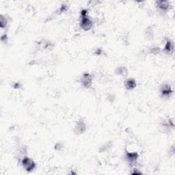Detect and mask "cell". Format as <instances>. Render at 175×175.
Returning <instances> with one entry per match:
<instances>
[{"mask_svg": "<svg viewBox=\"0 0 175 175\" xmlns=\"http://www.w3.org/2000/svg\"><path fill=\"white\" fill-rule=\"evenodd\" d=\"M21 163L24 168L28 172H31V171L34 170V168H36V164L34 163V161L28 157H25L22 159Z\"/></svg>", "mask_w": 175, "mask_h": 175, "instance_id": "1", "label": "cell"}, {"mask_svg": "<svg viewBox=\"0 0 175 175\" xmlns=\"http://www.w3.org/2000/svg\"><path fill=\"white\" fill-rule=\"evenodd\" d=\"M80 26L83 30L85 31L90 30L92 28V22L88 17H82L80 22Z\"/></svg>", "mask_w": 175, "mask_h": 175, "instance_id": "2", "label": "cell"}, {"mask_svg": "<svg viewBox=\"0 0 175 175\" xmlns=\"http://www.w3.org/2000/svg\"><path fill=\"white\" fill-rule=\"evenodd\" d=\"M92 77L91 75L89 73H85L83 75L82 77V84L84 87L89 88L92 85Z\"/></svg>", "mask_w": 175, "mask_h": 175, "instance_id": "3", "label": "cell"}, {"mask_svg": "<svg viewBox=\"0 0 175 175\" xmlns=\"http://www.w3.org/2000/svg\"><path fill=\"white\" fill-rule=\"evenodd\" d=\"M86 129V124L84 123V121L83 120H80L77 122V125L75 127V132L77 134H81V133H84V131H85Z\"/></svg>", "mask_w": 175, "mask_h": 175, "instance_id": "4", "label": "cell"}, {"mask_svg": "<svg viewBox=\"0 0 175 175\" xmlns=\"http://www.w3.org/2000/svg\"><path fill=\"white\" fill-rule=\"evenodd\" d=\"M161 95L163 96H164V97H168V96H169L172 93V90L170 86L165 84V85H163L162 87H161Z\"/></svg>", "mask_w": 175, "mask_h": 175, "instance_id": "5", "label": "cell"}, {"mask_svg": "<svg viewBox=\"0 0 175 175\" xmlns=\"http://www.w3.org/2000/svg\"><path fill=\"white\" fill-rule=\"evenodd\" d=\"M157 6L158 8L161 11H166L169 8V3L166 1H157Z\"/></svg>", "mask_w": 175, "mask_h": 175, "instance_id": "6", "label": "cell"}, {"mask_svg": "<svg viewBox=\"0 0 175 175\" xmlns=\"http://www.w3.org/2000/svg\"><path fill=\"white\" fill-rule=\"evenodd\" d=\"M163 49H164L165 53H167V54H171L173 52V51H174V45H173L172 43L170 40H167Z\"/></svg>", "mask_w": 175, "mask_h": 175, "instance_id": "7", "label": "cell"}, {"mask_svg": "<svg viewBox=\"0 0 175 175\" xmlns=\"http://www.w3.org/2000/svg\"><path fill=\"white\" fill-rule=\"evenodd\" d=\"M125 86L127 89L132 90L136 87V82L133 79H129L125 82Z\"/></svg>", "mask_w": 175, "mask_h": 175, "instance_id": "8", "label": "cell"}, {"mask_svg": "<svg viewBox=\"0 0 175 175\" xmlns=\"http://www.w3.org/2000/svg\"><path fill=\"white\" fill-rule=\"evenodd\" d=\"M127 159L130 163H133L137 160L138 154L137 153H127Z\"/></svg>", "mask_w": 175, "mask_h": 175, "instance_id": "9", "label": "cell"}, {"mask_svg": "<svg viewBox=\"0 0 175 175\" xmlns=\"http://www.w3.org/2000/svg\"><path fill=\"white\" fill-rule=\"evenodd\" d=\"M117 73L121 76H126L127 75V69L125 67L121 66L117 69Z\"/></svg>", "mask_w": 175, "mask_h": 175, "instance_id": "10", "label": "cell"}, {"mask_svg": "<svg viewBox=\"0 0 175 175\" xmlns=\"http://www.w3.org/2000/svg\"><path fill=\"white\" fill-rule=\"evenodd\" d=\"M6 24H7V19L4 18L3 16H1V21H0V25H1V27L2 28H3L6 26Z\"/></svg>", "mask_w": 175, "mask_h": 175, "instance_id": "11", "label": "cell"}, {"mask_svg": "<svg viewBox=\"0 0 175 175\" xmlns=\"http://www.w3.org/2000/svg\"><path fill=\"white\" fill-rule=\"evenodd\" d=\"M159 51H160V49L159 48H153V49H152L151 52L154 53V54H157V53H159Z\"/></svg>", "mask_w": 175, "mask_h": 175, "instance_id": "12", "label": "cell"}]
</instances>
